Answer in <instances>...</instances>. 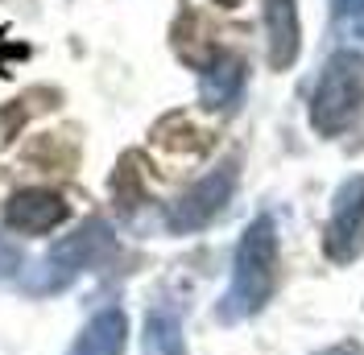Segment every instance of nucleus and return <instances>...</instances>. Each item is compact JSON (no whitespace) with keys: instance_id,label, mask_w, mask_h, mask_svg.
I'll return each mask as SVG.
<instances>
[{"instance_id":"obj_1","label":"nucleus","mask_w":364,"mask_h":355,"mask_svg":"<svg viewBox=\"0 0 364 355\" xmlns=\"http://www.w3.org/2000/svg\"><path fill=\"white\" fill-rule=\"evenodd\" d=\"M273 277H277V231H273L269 215H261V219H252L249 231L240 236L232 285H228L224 302H220V322L252 318V314L269 302Z\"/></svg>"},{"instance_id":"obj_2","label":"nucleus","mask_w":364,"mask_h":355,"mask_svg":"<svg viewBox=\"0 0 364 355\" xmlns=\"http://www.w3.org/2000/svg\"><path fill=\"white\" fill-rule=\"evenodd\" d=\"M364 111V58L352 50H340L327 58L323 79L311 99V124L318 136L348 133Z\"/></svg>"},{"instance_id":"obj_3","label":"nucleus","mask_w":364,"mask_h":355,"mask_svg":"<svg viewBox=\"0 0 364 355\" xmlns=\"http://www.w3.org/2000/svg\"><path fill=\"white\" fill-rule=\"evenodd\" d=\"M108 252H112V231H108V223L87 219L75 236L58 240L33 268H25V293H33V297L58 293V289H67L79 273H87L91 265H100Z\"/></svg>"},{"instance_id":"obj_4","label":"nucleus","mask_w":364,"mask_h":355,"mask_svg":"<svg viewBox=\"0 0 364 355\" xmlns=\"http://www.w3.org/2000/svg\"><path fill=\"white\" fill-rule=\"evenodd\" d=\"M232 190H236V161H224V165H215L207 178H199L178 202H170V215H166L170 231H182L186 236V231L207 227L228 207Z\"/></svg>"},{"instance_id":"obj_5","label":"nucleus","mask_w":364,"mask_h":355,"mask_svg":"<svg viewBox=\"0 0 364 355\" xmlns=\"http://www.w3.org/2000/svg\"><path fill=\"white\" fill-rule=\"evenodd\" d=\"M323 252L336 265H352L364 252V174L348 178L336 190V207H331V219H327Z\"/></svg>"},{"instance_id":"obj_6","label":"nucleus","mask_w":364,"mask_h":355,"mask_svg":"<svg viewBox=\"0 0 364 355\" xmlns=\"http://www.w3.org/2000/svg\"><path fill=\"white\" fill-rule=\"evenodd\" d=\"M67 219V199L58 190H17L4 202V223L21 236H46Z\"/></svg>"},{"instance_id":"obj_7","label":"nucleus","mask_w":364,"mask_h":355,"mask_svg":"<svg viewBox=\"0 0 364 355\" xmlns=\"http://www.w3.org/2000/svg\"><path fill=\"white\" fill-rule=\"evenodd\" d=\"M265 9V50L273 70H290L302 50V25H298L294 0H261Z\"/></svg>"},{"instance_id":"obj_8","label":"nucleus","mask_w":364,"mask_h":355,"mask_svg":"<svg viewBox=\"0 0 364 355\" xmlns=\"http://www.w3.org/2000/svg\"><path fill=\"white\" fill-rule=\"evenodd\" d=\"M240 87H245V58L228 54V50H215V58L203 67V79H199L203 108H232Z\"/></svg>"},{"instance_id":"obj_9","label":"nucleus","mask_w":364,"mask_h":355,"mask_svg":"<svg viewBox=\"0 0 364 355\" xmlns=\"http://www.w3.org/2000/svg\"><path fill=\"white\" fill-rule=\"evenodd\" d=\"M124 343H129V318L124 310L108 306L83 327V334L75 339L67 355H124Z\"/></svg>"},{"instance_id":"obj_10","label":"nucleus","mask_w":364,"mask_h":355,"mask_svg":"<svg viewBox=\"0 0 364 355\" xmlns=\"http://www.w3.org/2000/svg\"><path fill=\"white\" fill-rule=\"evenodd\" d=\"M141 347L145 355H186L182 343V310L161 302L145 314V334H141Z\"/></svg>"},{"instance_id":"obj_11","label":"nucleus","mask_w":364,"mask_h":355,"mask_svg":"<svg viewBox=\"0 0 364 355\" xmlns=\"http://www.w3.org/2000/svg\"><path fill=\"white\" fill-rule=\"evenodd\" d=\"M331 9H336V21L343 33L364 42V0H331Z\"/></svg>"},{"instance_id":"obj_12","label":"nucleus","mask_w":364,"mask_h":355,"mask_svg":"<svg viewBox=\"0 0 364 355\" xmlns=\"http://www.w3.org/2000/svg\"><path fill=\"white\" fill-rule=\"evenodd\" d=\"M13 268H21V252H17V244L0 240V277H9Z\"/></svg>"},{"instance_id":"obj_13","label":"nucleus","mask_w":364,"mask_h":355,"mask_svg":"<svg viewBox=\"0 0 364 355\" xmlns=\"http://www.w3.org/2000/svg\"><path fill=\"white\" fill-rule=\"evenodd\" d=\"M215 4H224V9H232V4H240V0H215Z\"/></svg>"}]
</instances>
